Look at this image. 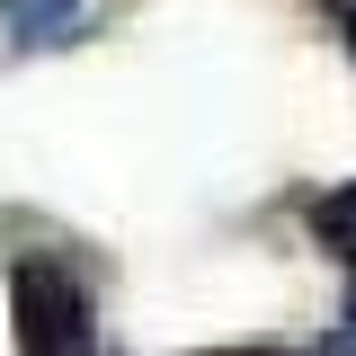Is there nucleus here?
I'll return each instance as SVG.
<instances>
[{
    "instance_id": "obj_4",
    "label": "nucleus",
    "mask_w": 356,
    "mask_h": 356,
    "mask_svg": "<svg viewBox=\"0 0 356 356\" xmlns=\"http://www.w3.org/2000/svg\"><path fill=\"white\" fill-rule=\"evenodd\" d=\"M321 356H356V303H348V330H330V339H321Z\"/></svg>"
},
{
    "instance_id": "obj_5",
    "label": "nucleus",
    "mask_w": 356,
    "mask_h": 356,
    "mask_svg": "<svg viewBox=\"0 0 356 356\" xmlns=\"http://www.w3.org/2000/svg\"><path fill=\"white\" fill-rule=\"evenodd\" d=\"M348 44H356V9H348Z\"/></svg>"
},
{
    "instance_id": "obj_3",
    "label": "nucleus",
    "mask_w": 356,
    "mask_h": 356,
    "mask_svg": "<svg viewBox=\"0 0 356 356\" xmlns=\"http://www.w3.org/2000/svg\"><path fill=\"white\" fill-rule=\"evenodd\" d=\"M303 222H312V241H321L330 259H356V187H330V196H312V205H303Z\"/></svg>"
},
{
    "instance_id": "obj_2",
    "label": "nucleus",
    "mask_w": 356,
    "mask_h": 356,
    "mask_svg": "<svg viewBox=\"0 0 356 356\" xmlns=\"http://www.w3.org/2000/svg\"><path fill=\"white\" fill-rule=\"evenodd\" d=\"M89 18V0H9V54H44V44H72Z\"/></svg>"
},
{
    "instance_id": "obj_1",
    "label": "nucleus",
    "mask_w": 356,
    "mask_h": 356,
    "mask_svg": "<svg viewBox=\"0 0 356 356\" xmlns=\"http://www.w3.org/2000/svg\"><path fill=\"white\" fill-rule=\"evenodd\" d=\"M9 312L18 356H98V303L63 250H9Z\"/></svg>"
},
{
    "instance_id": "obj_6",
    "label": "nucleus",
    "mask_w": 356,
    "mask_h": 356,
    "mask_svg": "<svg viewBox=\"0 0 356 356\" xmlns=\"http://www.w3.org/2000/svg\"><path fill=\"white\" fill-rule=\"evenodd\" d=\"M339 9H356V0H339Z\"/></svg>"
}]
</instances>
